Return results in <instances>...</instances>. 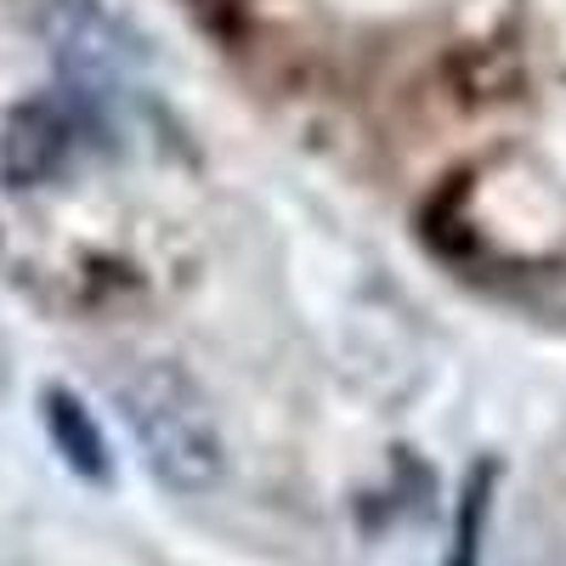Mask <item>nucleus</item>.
I'll return each instance as SVG.
<instances>
[{"instance_id":"nucleus-1","label":"nucleus","mask_w":566,"mask_h":566,"mask_svg":"<svg viewBox=\"0 0 566 566\" xmlns=\"http://www.w3.org/2000/svg\"><path fill=\"white\" fill-rule=\"evenodd\" d=\"M114 402H119L159 488H170L181 499L221 488V476H227L221 424L210 413V397L199 391V380L181 363H165V357L130 363L125 374H114Z\"/></svg>"},{"instance_id":"nucleus-2","label":"nucleus","mask_w":566,"mask_h":566,"mask_svg":"<svg viewBox=\"0 0 566 566\" xmlns=\"http://www.w3.org/2000/svg\"><path fill=\"white\" fill-rule=\"evenodd\" d=\"M69 159V114L57 103H18L7 114V136H0V170L12 187H40L52 181Z\"/></svg>"},{"instance_id":"nucleus-3","label":"nucleus","mask_w":566,"mask_h":566,"mask_svg":"<svg viewBox=\"0 0 566 566\" xmlns=\"http://www.w3.org/2000/svg\"><path fill=\"white\" fill-rule=\"evenodd\" d=\"M40 402H45V431H52L63 464L74 470V476H85V482H108L114 459H108V442L97 431V419H91V408L74 391H63V386H52Z\"/></svg>"},{"instance_id":"nucleus-4","label":"nucleus","mask_w":566,"mask_h":566,"mask_svg":"<svg viewBox=\"0 0 566 566\" xmlns=\"http://www.w3.org/2000/svg\"><path fill=\"white\" fill-rule=\"evenodd\" d=\"M18 12L29 29L52 40V52L63 57H97L103 52V7L97 0H18Z\"/></svg>"},{"instance_id":"nucleus-5","label":"nucleus","mask_w":566,"mask_h":566,"mask_svg":"<svg viewBox=\"0 0 566 566\" xmlns=\"http://www.w3.org/2000/svg\"><path fill=\"white\" fill-rule=\"evenodd\" d=\"M488 482H493V470H470V482L459 493V527H453V555L448 566H476L482 555V527H488Z\"/></svg>"},{"instance_id":"nucleus-6","label":"nucleus","mask_w":566,"mask_h":566,"mask_svg":"<svg viewBox=\"0 0 566 566\" xmlns=\"http://www.w3.org/2000/svg\"><path fill=\"white\" fill-rule=\"evenodd\" d=\"M515 301H522L527 312H538V317L566 323V266H533L522 277V290H515Z\"/></svg>"},{"instance_id":"nucleus-7","label":"nucleus","mask_w":566,"mask_h":566,"mask_svg":"<svg viewBox=\"0 0 566 566\" xmlns=\"http://www.w3.org/2000/svg\"><path fill=\"white\" fill-rule=\"evenodd\" d=\"M544 566H560V560H544Z\"/></svg>"}]
</instances>
